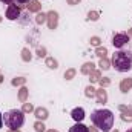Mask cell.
Returning a JSON list of instances; mask_svg holds the SVG:
<instances>
[{
	"mask_svg": "<svg viewBox=\"0 0 132 132\" xmlns=\"http://www.w3.org/2000/svg\"><path fill=\"white\" fill-rule=\"evenodd\" d=\"M91 121L101 132H111L114 126V114L109 109H95L91 114Z\"/></svg>",
	"mask_w": 132,
	"mask_h": 132,
	"instance_id": "6da1fadb",
	"label": "cell"
},
{
	"mask_svg": "<svg viewBox=\"0 0 132 132\" xmlns=\"http://www.w3.org/2000/svg\"><path fill=\"white\" fill-rule=\"evenodd\" d=\"M112 66L118 72H128L132 69V52L129 51H117L112 55Z\"/></svg>",
	"mask_w": 132,
	"mask_h": 132,
	"instance_id": "7a4b0ae2",
	"label": "cell"
},
{
	"mask_svg": "<svg viewBox=\"0 0 132 132\" xmlns=\"http://www.w3.org/2000/svg\"><path fill=\"white\" fill-rule=\"evenodd\" d=\"M5 125L9 128V131H19L25 123V112L20 109H11L3 117Z\"/></svg>",
	"mask_w": 132,
	"mask_h": 132,
	"instance_id": "3957f363",
	"label": "cell"
},
{
	"mask_svg": "<svg viewBox=\"0 0 132 132\" xmlns=\"http://www.w3.org/2000/svg\"><path fill=\"white\" fill-rule=\"evenodd\" d=\"M129 43V35L125 32H118V34H114L112 37V45L117 48V49H121L123 46H126Z\"/></svg>",
	"mask_w": 132,
	"mask_h": 132,
	"instance_id": "277c9868",
	"label": "cell"
},
{
	"mask_svg": "<svg viewBox=\"0 0 132 132\" xmlns=\"http://www.w3.org/2000/svg\"><path fill=\"white\" fill-rule=\"evenodd\" d=\"M20 17V8L14 3H11L6 9V19L8 20H17Z\"/></svg>",
	"mask_w": 132,
	"mask_h": 132,
	"instance_id": "5b68a950",
	"label": "cell"
},
{
	"mask_svg": "<svg viewBox=\"0 0 132 132\" xmlns=\"http://www.w3.org/2000/svg\"><path fill=\"white\" fill-rule=\"evenodd\" d=\"M46 15H48V19H46L48 28H49V29H55L57 25H59V14H57L55 11H49Z\"/></svg>",
	"mask_w": 132,
	"mask_h": 132,
	"instance_id": "8992f818",
	"label": "cell"
},
{
	"mask_svg": "<svg viewBox=\"0 0 132 132\" xmlns=\"http://www.w3.org/2000/svg\"><path fill=\"white\" fill-rule=\"evenodd\" d=\"M121 111V120L123 121H132V106H118Z\"/></svg>",
	"mask_w": 132,
	"mask_h": 132,
	"instance_id": "52a82bcc",
	"label": "cell"
},
{
	"mask_svg": "<svg viewBox=\"0 0 132 132\" xmlns=\"http://www.w3.org/2000/svg\"><path fill=\"white\" fill-rule=\"evenodd\" d=\"M71 117L77 121V123H80V121H83L85 120V109L83 108H75V109H72V112H71Z\"/></svg>",
	"mask_w": 132,
	"mask_h": 132,
	"instance_id": "ba28073f",
	"label": "cell"
},
{
	"mask_svg": "<svg viewBox=\"0 0 132 132\" xmlns=\"http://www.w3.org/2000/svg\"><path fill=\"white\" fill-rule=\"evenodd\" d=\"M34 114H35V117H37V120H46L48 117H49V112H48V109L46 108H37L35 111H34Z\"/></svg>",
	"mask_w": 132,
	"mask_h": 132,
	"instance_id": "9c48e42d",
	"label": "cell"
},
{
	"mask_svg": "<svg viewBox=\"0 0 132 132\" xmlns=\"http://www.w3.org/2000/svg\"><path fill=\"white\" fill-rule=\"evenodd\" d=\"M131 89H132V78H123L121 83H120V91L126 94V92L131 91Z\"/></svg>",
	"mask_w": 132,
	"mask_h": 132,
	"instance_id": "30bf717a",
	"label": "cell"
},
{
	"mask_svg": "<svg viewBox=\"0 0 132 132\" xmlns=\"http://www.w3.org/2000/svg\"><path fill=\"white\" fill-rule=\"evenodd\" d=\"M95 95H97V100H98V103H106L108 101V92L104 91V88H100L95 91Z\"/></svg>",
	"mask_w": 132,
	"mask_h": 132,
	"instance_id": "8fae6325",
	"label": "cell"
},
{
	"mask_svg": "<svg viewBox=\"0 0 132 132\" xmlns=\"http://www.w3.org/2000/svg\"><path fill=\"white\" fill-rule=\"evenodd\" d=\"M40 9H42L40 2H37V0H31V2L28 3V11H29V12H38Z\"/></svg>",
	"mask_w": 132,
	"mask_h": 132,
	"instance_id": "7c38bea8",
	"label": "cell"
},
{
	"mask_svg": "<svg viewBox=\"0 0 132 132\" xmlns=\"http://www.w3.org/2000/svg\"><path fill=\"white\" fill-rule=\"evenodd\" d=\"M69 132H89V128L85 126V125H81V123H75V125L69 129Z\"/></svg>",
	"mask_w": 132,
	"mask_h": 132,
	"instance_id": "4fadbf2b",
	"label": "cell"
},
{
	"mask_svg": "<svg viewBox=\"0 0 132 132\" xmlns=\"http://www.w3.org/2000/svg\"><path fill=\"white\" fill-rule=\"evenodd\" d=\"M94 66H95V65H94L92 62H88V63H85V65L81 66V74H85V75H89L92 71H95V69H94Z\"/></svg>",
	"mask_w": 132,
	"mask_h": 132,
	"instance_id": "5bb4252c",
	"label": "cell"
},
{
	"mask_svg": "<svg viewBox=\"0 0 132 132\" xmlns=\"http://www.w3.org/2000/svg\"><path fill=\"white\" fill-rule=\"evenodd\" d=\"M31 59H32L31 51H29L28 48H23V49H22V60H23V62H31Z\"/></svg>",
	"mask_w": 132,
	"mask_h": 132,
	"instance_id": "9a60e30c",
	"label": "cell"
},
{
	"mask_svg": "<svg viewBox=\"0 0 132 132\" xmlns=\"http://www.w3.org/2000/svg\"><path fill=\"white\" fill-rule=\"evenodd\" d=\"M46 66L51 68V69H57L59 68V62L52 57H46Z\"/></svg>",
	"mask_w": 132,
	"mask_h": 132,
	"instance_id": "2e32d148",
	"label": "cell"
},
{
	"mask_svg": "<svg viewBox=\"0 0 132 132\" xmlns=\"http://www.w3.org/2000/svg\"><path fill=\"white\" fill-rule=\"evenodd\" d=\"M28 92H29V91H28L26 88H22V89L19 91V100H20L22 103H25V101L28 100Z\"/></svg>",
	"mask_w": 132,
	"mask_h": 132,
	"instance_id": "e0dca14e",
	"label": "cell"
},
{
	"mask_svg": "<svg viewBox=\"0 0 132 132\" xmlns=\"http://www.w3.org/2000/svg\"><path fill=\"white\" fill-rule=\"evenodd\" d=\"M46 19H48V15H46V14L38 12V14H37V17H35V23H37V25H43V23L46 22Z\"/></svg>",
	"mask_w": 132,
	"mask_h": 132,
	"instance_id": "ac0fdd59",
	"label": "cell"
},
{
	"mask_svg": "<svg viewBox=\"0 0 132 132\" xmlns=\"http://www.w3.org/2000/svg\"><path fill=\"white\" fill-rule=\"evenodd\" d=\"M100 78H101V74H100V71H92V72L89 74V80H91V83H94V81H98Z\"/></svg>",
	"mask_w": 132,
	"mask_h": 132,
	"instance_id": "d6986e66",
	"label": "cell"
},
{
	"mask_svg": "<svg viewBox=\"0 0 132 132\" xmlns=\"http://www.w3.org/2000/svg\"><path fill=\"white\" fill-rule=\"evenodd\" d=\"M111 68V62L104 57V59H100V69H103V71H108Z\"/></svg>",
	"mask_w": 132,
	"mask_h": 132,
	"instance_id": "ffe728a7",
	"label": "cell"
},
{
	"mask_svg": "<svg viewBox=\"0 0 132 132\" xmlns=\"http://www.w3.org/2000/svg\"><path fill=\"white\" fill-rule=\"evenodd\" d=\"M25 83H26V78H23V77L12 78V81H11V85H12V86H22V85H25Z\"/></svg>",
	"mask_w": 132,
	"mask_h": 132,
	"instance_id": "44dd1931",
	"label": "cell"
},
{
	"mask_svg": "<svg viewBox=\"0 0 132 132\" xmlns=\"http://www.w3.org/2000/svg\"><path fill=\"white\" fill-rule=\"evenodd\" d=\"M95 55H98L100 59H104V57L108 55V49H106V48H101V46H98V48L95 49Z\"/></svg>",
	"mask_w": 132,
	"mask_h": 132,
	"instance_id": "7402d4cb",
	"label": "cell"
},
{
	"mask_svg": "<svg viewBox=\"0 0 132 132\" xmlns=\"http://www.w3.org/2000/svg\"><path fill=\"white\" fill-rule=\"evenodd\" d=\"M34 129H35V132H46V126L43 125V121H35V125H34Z\"/></svg>",
	"mask_w": 132,
	"mask_h": 132,
	"instance_id": "603a6c76",
	"label": "cell"
},
{
	"mask_svg": "<svg viewBox=\"0 0 132 132\" xmlns=\"http://www.w3.org/2000/svg\"><path fill=\"white\" fill-rule=\"evenodd\" d=\"M75 74H77V71H75L74 68H71V69H68L65 72V78L66 80H72V78L75 77Z\"/></svg>",
	"mask_w": 132,
	"mask_h": 132,
	"instance_id": "cb8c5ba5",
	"label": "cell"
},
{
	"mask_svg": "<svg viewBox=\"0 0 132 132\" xmlns=\"http://www.w3.org/2000/svg\"><path fill=\"white\" fill-rule=\"evenodd\" d=\"M22 111H23L25 114H28V112H32V111H34V106L31 104V103H26V101H25V103H23V108H22Z\"/></svg>",
	"mask_w": 132,
	"mask_h": 132,
	"instance_id": "d4e9b609",
	"label": "cell"
},
{
	"mask_svg": "<svg viewBox=\"0 0 132 132\" xmlns=\"http://www.w3.org/2000/svg\"><path fill=\"white\" fill-rule=\"evenodd\" d=\"M86 97H89V98H92V97H95V89L92 88V86H88L86 88Z\"/></svg>",
	"mask_w": 132,
	"mask_h": 132,
	"instance_id": "484cf974",
	"label": "cell"
},
{
	"mask_svg": "<svg viewBox=\"0 0 132 132\" xmlns=\"http://www.w3.org/2000/svg\"><path fill=\"white\" fill-rule=\"evenodd\" d=\"M98 81H100V86H101V88H108V86L111 85V80H109L108 77H103V78H100Z\"/></svg>",
	"mask_w": 132,
	"mask_h": 132,
	"instance_id": "4316f807",
	"label": "cell"
},
{
	"mask_svg": "<svg viewBox=\"0 0 132 132\" xmlns=\"http://www.w3.org/2000/svg\"><path fill=\"white\" fill-rule=\"evenodd\" d=\"M98 17H100V14L97 12V11H89V14H88V19L89 20H98Z\"/></svg>",
	"mask_w": 132,
	"mask_h": 132,
	"instance_id": "83f0119b",
	"label": "cell"
},
{
	"mask_svg": "<svg viewBox=\"0 0 132 132\" xmlns=\"http://www.w3.org/2000/svg\"><path fill=\"white\" fill-rule=\"evenodd\" d=\"M89 43H91L92 46H97V48H98V46H100V43H101V38H100V37H91Z\"/></svg>",
	"mask_w": 132,
	"mask_h": 132,
	"instance_id": "f1b7e54d",
	"label": "cell"
},
{
	"mask_svg": "<svg viewBox=\"0 0 132 132\" xmlns=\"http://www.w3.org/2000/svg\"><path fill=\"white\" fill-rule=\"evenodd\" d=\"M37 55H38V57H45V55H46V49H45V48H38V49H37Z\"/></svg>",
	"mask_w": 132,
	"mask_h": 132,
	"instance_id": "f546056e",
	"label": "cell"
},
{
	"mask_svg": "<svg viewBox=\"0 0 132 132\" xmlns=\"http://www.w3.org/2000/svg\"><path fill=\"white\" fill-rule=\"evenodd\" d=\"M68 2V5H71V6H74V5H78L81 0H66Z\"/></svg>",
	"mask_w": 132,
	"mask_h": 132,
	"instance_id": "4dcf8cb0",
	"label": "cell"
},
{
	"mask_svg": "<svg viewBox=\"0 0 132 132\" xmlns=\"http://www.w3.org/2000/svg\"><path fill=\"white\" fill-rule=\"evenodd\" d=\"M31 0H17V3H20V5H25V3H29Z\"/></svg>",
	"mask_w": 132,
	"mask_h": 132,
	"instance_id": "1f68e13d",
	"label": "cell"
},
{
	"mask_svg": "<svg viewBox=\"0 0 132 132\" xmlns=\"http://www.w3.org/2000/svg\"><path fill=\"white\" fill-rule=\"evenodd\" d=\"M0 2H3L5 5H11V3H14V0H0Z\"/></svg>",
	"mask_w": 132,
	"mask_h": 132,
	"instance_id": "d6a6232c",
	"label": "cell"
},
{
	"mask_svg": "<svg viewBox=\"0 0 132 132\" xmlns=\"http://www.w3.org/2000/svg\"><path fill=\"white\" fill-rule=\"evenodd\" d=\"M2 126H3V115L0 114V129H2Z\"/></svg>",
	"mask_w": 132,
	"mask_h": 132,
	"instance_id": "836d02e7",
	"label": "cell"
},
{
	"mask_svg": "<svg viewBox=\"0 0 132 132\" xmlns=\"http://www.w3.org/2000/svg\"><path fill=\"white\" fill-rule=\"evenodd\" d=\"M89 132H97V129L95 128H89Z\"/></svg>",
	"mask_w": 132,
	"mask_h": 132,
	"instance_id": "e575fe53",
	"label": "cell"
},
{
	"mask_svg": "<svg viewBox=\"0 0 132 132\" xmlns=\"http://www.w3.org/2000/svg\"><path fill=\"white\" fill-rule=\"evenodd\" d=\"M46 132H59V131H55V129H49V131H46Z\"/></svg>",
	"mask_w": 132,
	"mask_h": 132,
	"instance_id": "d590c367",
	"label": "cell"
},
{
	"mask_svg": "<svg viewBox=\"0 0 132 132\" xmlns=\"http://www.w3.org/2000/svg\"><path fill=\"white\" fill-rule=\"evenodd\" d=\"M128 35H132V29H131V31H129V34H128Z\"/></svg>",
	"mask_w": 132,
	"mask_h": 132,
	"instance_id": "8d00e7d4",
	"label": "cell"
},
{
	"mask_svg": "<svg viewBox=\"0 0 132 132\" xmlns=\"http://www.w3.org/2000/svg\"><path fill=\"white\" fill-rule=\"evenodd\" d=\"M126 132H132V128H131V129H129V131H126Z\"/></svg>",
	"mask_w": 132,
	"mask_h": 132,
	"instance_id": "74e56055",
	"label": "cell"
},
{
	"mask_svg": "<svg viewBox=\"0 0 132 132\" xmlns=\"http://www.w3.org/2000/svg\"><path fill=\"white\" fill-rule=\"evenodd\" d=\"M8 132H19V131H8Z\"/></svg>",
	"mask_w": 132,
	"mask_h": 132,
	"instance_id": "f35d334b",
	"label": "cell"
},
{
	"mask_svg": "<svg viewBox=\"0 0 132 132\" xmlns=\"http://www.w3.org/2000/svg\"><path fill=\"white\" fill-rule=\"evenodd\" d=\"M114 132H118V131H117V129H115V131H114Z\"/></svg>",
	"mask_w": 132,
	"mask_h": 132,
	"instance_id": "ab89813d",
	"label": "cell"
},
{
	"mask_svg": "<svg viewBox=\"0 0 132 132\" xmlns=\"http://www.w3.org/2000/svg\"><path fill=\"white\" fill-rule=\"evenodd\" d=\"M0 22H2V17H0Z\"/></svg>",
	"mask_w": 132,
	"mask_h": 132,
	"instance_id": "60d3db41",
	"label": "cell"
}]
</instances>
